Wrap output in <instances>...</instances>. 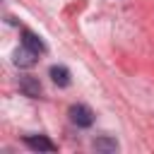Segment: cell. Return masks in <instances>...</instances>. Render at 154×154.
Here are the masks:
<instances>
[{
  "label": "cell",
  "mask_w": 154,
  "mask_h": 154,
  "mask_svg": "<svg viewBox=\"0 0 154 154\" xmlns=\"http://www.w3.org/2000/svg\"><path fill=\"white\" fill-rule=\"evenodd\" d=\"M67 116H70V120H72L77 128H89V125L94 123V111H91L89 106H84V103H75V106H70Z\"/></svg>",
  "instance_id": "6da1fadb"
},
{
  "label": "cell",
  "mask_w": 154,
  "mask_h": 154,
  "mask_svg": "<svg viewBox=\"0 0 154 154\" xmlns=\"http://www.w3.org/2000/svg\"><path fill=\"white\" fill-rule=\"evenodd\" d=\"M12 60H14V65H19V67H34L36 60H38V53L31 51V48H26V46H22V48H17V51L12 53Z\"/></svg>",
  "instance_id": "7a4b0ae2"
},
{
  "label": "cell",
  "mask_w": 154,
  "mask_h": 154,
  "mask_svg": "<svg viewBox=\"0 0 154 154\" xmlns=\"http://www.w3.org/2000/svg\"><path fill=\"white\" fill-rule=\"evenodd\" d=\"M19 91H22L24 96H29V99H38V96L43 94L41 82H38L36 77H31V75H24V77L19 79Z\"/></svg>",
  "instance_id": "3957f363"
},
{
  "label": "cell",
  "mask_w": 154,
  "mask_h": 154,
  "mask_svg": "<svg viewBox=\"0 0 154 154\" xmlns=\"http://www.w3.org/2000/svg\"><path fill=\"white\" fill-rule=\"evenodd\" d=\"M24 144L29 147V149H34V152H55L58 147L48 140V137H43V135H29V137H24Z\"/></svg>",
  "instance_id": "277c9868"
},
{
  "label": "cell",
  "mask_w": 154,
  "mask_h": 154,
  "mask_svg": "<svg viewBox=\"0 0 154 154\" xmlns=\"http://www.w3.org/2000/svg\"><path fill=\"white\" fill-rule=\"evenodd\" d=\"M48 75H51L53 84H58V87H67V84H70V70H67L65 65H53V67L48 70Z\"/></svg>",
  "instance_id": "5b68a950"
},
{
  "label": "cell",
  "mask_w": 154,
  "mask_h": 154,
  "mask_svg": "<svg viewBox=\"0 0 154 154\" xmlns=\"http://www.w3.org/2000/svg\"><path fill=\"white\" fill-rule=\"evenodd\" d=\"M22 46H26V48H31V51H36V53H43V51H46V43H43L34 31H22Z\"/></svg>",
  "instance_id": "8992f818"
},
{
  "label": "cell",
  "mask_w": 154,
  "mask_h": 154,
  "mask_svg": "<svg viewBox=\"0 0 154 154\" xmlns=\"http://www.w3.org/2000/svg\"><path fill=\"white\" fill-rule=\"evenodd\" d=\"M94 149L108 154V152H116L118 149V142H116V137H96L94 140Z\"/></svg>",
  "instance_id": "52a82bcc"
}]
</instances>
